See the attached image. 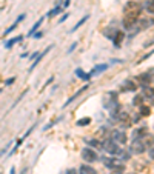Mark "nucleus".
Here are the masks:
<instances>
[{"label":"nucleus","mask_w":154,"mask_h":174,"mask_svg":"<svg viewBox=\"0 0 154 174\" xmlns=\"http://www.w3.org/2000/svg\"><path fill=\"white\" fill-rule=\"evenodd\" d=\"M150 45H154V40H150V42L145 43V46H150Z\"/></svg>","instance_id":"29"},{"label":"nucleus","mask_w":154,"mask_h":174,"mask_svg":"<svg viewBox=\"0 0 154 174\" xmlns=\"http://www.w3.org/2000/svg\"><path fill=\"white\" fill-rule=\"evenodd\" d=\"M112 40H114V45L116 46H120V45H122V40H123V32L122 31H117L116 34H114V37H112Z\"/></svg>","instance_id":"11"},{"label":"nucleus","mask_w":154,"mask_h":174,"mask_svg":"<svg viewBox=\"0 0 154 174\" xmlns=\"http://www.w3.org/2000/svg\"><path fill=\"white\" fill-rule=\"evenodd\" d=\"M60 9H62V8H60V6H57V8H54V9H52L51 12H49V17H52V16H56V14H59V12H60Z\"/></svg>","instance_id":"22"},{"label":"nucleus","mask_w":154,"mask_h":174,"mask_svg":"<svg viewBox=\"0 0 154 174\" xmlns=\"http://www.w3.org/2000/svg\"><path fill=\"white\" fill-rule=\"evenodd\" d=\"M123 86H125V90H128V91H136L137 90V86H136V83L133 82V80H125Z\"/></svg>","instance_id":"14"},{"label":"nucleus","mask_w":154,"mask_h":174,"mask_svg":"<svg viewBox=\"0 0 154 174\" xmlns=\"http://www.w3.org/2000/svg\"><path fill=\"white\" fill-rule=\"evenodd\" d=\"M17 25H19V22H16L14 25H11V26H9V28H8V29H6V31H5V34H3V36L6 37V36H8V34H9V32H11L12 29H14V28H16V26H17Z\"/></svg>","instance_id":"21"},{"label":"nucleus","mask_w":154,"mask_h":174,"mask_svg":"<svg viewBox=\"0 0 154 174\" xmlns=\"http://www.w3.org/2000/svg\"><path fill=\"white\" fill-rule=\"evenodd\" d=\"M114 174H116V173H114Z\"/></svg>","instance_id":"32"},{"label":"nucleus","mask_w":154,"mask_h":174,"mask_svg":"<svg viewBox=\"0 0 154 174\" xmlns=\"http://www.w3.org/2000/svg\"><path fill=\"white\" fill-rule=\"evenodd\" d=\"M142 14V5L134 0H130L128 3L123 6V26L125 29L134 28V25L137 23V20Z\"/></svg>","instance_id":"1"},{"label":"nucleus","mask_w":154,"mask_h":174,"mask_svg":"<svg viewBox=\"0 0 154 174\" xmlns=\"http://www.w3.org/2000/svg\"><path fill=\"white\" fill-rule=\"evenodd\" d=\"M76 46H77V43H72V45L69 46V49H68V52H72V51H74V49H76Z\"/></svg>","instance_id":"24"},{"label":"nucleus","mask_w":154,"mask_h":174,"mask_svg":"<svg viewBox=\"0 0 154 174\" xmlns=\"http://www.w3.org/2000/svg\"><path fill=\"white\" fill-rule=\"evenodd\" d=\"M79 173H80V174H96L94 168H92V166H90V165H82V166L79 168Z\"/></svg>","instance_id":"10"},{"label":"nucleus","mask_w":154,"mask_h":174,"mask_svg":"<svg viewBox=\"0 0 154 174\" xmlns=\"http://www.w3.org/2000/svg\"><path fill=\"white\" fill-rule=\"evenodd\" d=\"M111 139L117 143H126V140H128V137H126V134L123 131H112Z\"/></svg>","instance_id":"4"},{"label":"nucleus","mask_w":154,"mask_h":174,"mask_svg":"<svg viewBox=\"0 0 154 174\" xmlns=\"http://www.w3.org/2000/svg\"><path fill=\"white\" fill-rule=\"evenodd\" d=\"M65 174H77V173H76V170H68Z\"/></svg>","instance_id":"27"},{"label":"nucleus","mask_w":154,"mask_h":174,"mask_svg":"<svg viewBox=\"0 0 154 174\" xmlns=\"http://www.w3.org/2000/svg\"><path fill=\"white\" fill-rule=\"evenodd\" d=\"M9 174H16V168H11V171H9Z\"/></svg>","instance_id":"31"},{"label":"nucleus","mask_w":154,"mask_h":174,"mask_svg":"<svg viewBox=\"0 0 154 174\" xmlns=\"http://www.w3.org/2000/svg\"><path fill=\"white\" fill-rule=\"evenodd\" d=\"M34 37H36V39H40V37H42V32H36Z\"/></svg>","instance_id":"28"},{"label":"nucleus","mask_w":154,"mask_h":174,"mask_svg":"<svg viewBox=\"0 0 154 174\" xmlns=\"http://www.w3.org/2000/svg\"><path fill=\"white\" fill-rule=\"evenodd\" d=\"M150 157H151V159H154V146L150 150Z\"/></svg>","instance_id":"25"},{"label":"nucleus","mask_w":154,"mask_h":174,"mask_svg":"<svg viewBox=\"0 0 154 174\" xmlns=\"http://www.w3.org/2000/svg\"><path fill=\"white\" fill-rule=\"evenodd\" d=\"M117 120H119V122H122L123 125H130V116H128V112H125V111L117 112Z\"/></svg>","instance_id":"8"},{"label":"nucleus","mask_w":154,"mask_h":174,"mask_svg":"<svg viewBox=\"0 0 154 174\" xmlns=\"http://www.w3.org/2000/svg\"><path fill=\"white\" fill-rule=\"evenodd\" d=\"M88 19H90L88 16H85L83 19H80V20H79V22H77V25H76V26H74V28H72L71 31H76L77 28H80V26H82V25H83V23H85V22H86V20H88Z\"/></svg>","instance_id":"19"},{"label":"nucleus","mask_w":154,"mask_h":174,"mask_svg":"<svg viewBox=\"0 0 154 174\" xmlns=\"http://www.w3.org/2000/svg\"><path fill=\"white\" fill-rule=\"evenodd\" d=\"M146 148H148V146H146V143L143 142L142 139H140V140H134V142H133V151H134V153H137V154H140V153H143Z\"/></svg>","instance_id":"6"},{"label":"nucleus","mask_w":154,"mask_h":174,"mask_svg":"<svg viewBox=\"0 0 154 174\" xmlns=\"http://www.w3.org/2000/svg\"><path fill=\"white\" fill-rule=\"evenodd\" d=\"M20 40H22V36H17L16 39H11V40H8V42L5 43V48L6 49H9V48H12V46H14L16 43H19Z\"/></svg>","instance_id":"12"},{"label":"nucleus","mask_w":154,"mask_h":174,"mask_svg":"<svg viewBox=\"0 0 154 174\" xmlns=\"http://www.w3.org/2000/svg\"><path fill=\"white\" fill-rule=\"evenodd\" d=\"M85 90H86V86H83V88H82V90H80V91H77V92H76V94H74V96H72L71 99H68V100H66V102H65V106H68V103H71V102H72V100H74V99H77V97H79L80 94H82V92H83Z\"/></svg>","instance_id":"17"},{"label":"nucleus","mask_w":154,"mask_h":174,"mask_svg":"<svg viewBox=\"0 0 154 174\" xmlns=\"http://www.w3.org/2000/svg\"><path fill=\"white\" fill-rule=\"evenodd\" d=\"M66 19H68V14H65V16H63L62 19H60V23H62V22H63V20H66Z\"/></svg>","instance_id":"30"},{"label":"nucleus","mask_w":154,"mask_h":174,"mask_svg":"<svg viewBox=\"0 0 154 174\" xmlns=\"http://www.w3.org/2000/svg\"><path fill=\"white\" fill-rule=\"evenodd\" d=\"M140 114L148 116L150 114V108H148V106H140Z\"/></svg>","instance_id":"20"},{"label":"nucleus","mask_w":154,"mask_h":174,"mask_svg":"<svg viewBox=\"0 0 154 174\" xmlns=\"http://www.w3.org/2000/svg\"><path fill=\"white\" fill-rule=\"evenodd\" d=\"M140 102H143V97L142 96H136L134 97V105H140Z\"/></svg>","instance_id":"23"},{"label":"nucleus","mask_w":154,"mask_h":174,"mask_svg":"<svg viewBox=\"0 0 154 174\" xmlns=\"http://www.w3.org/2000/svg\"><path fill=\"white\" fill-rule=\"evenodd\" d=\"M42 22H43V19H40V20H37V22L34 23V26H32V28L29 29V32H28V36H29V37L36 34V31L39 29V26H40V25H42Z\"/></svg>","instance_id":"15"},{"label":"nucleus","mask_w":154,"mask_h":174,"mask_svg":"<svg viewBox=\"0 0 154 174\" xmlns=\"http://www.w3.org/2000/svg\"><path fill=\"white\" fill-rule=\"evenodd\" d=\"M103 163H105L106 168L116 170L117 166L120 165V160H119V159H114V157H103Z\"/></svg>","instance_id":"5"},{"label":"nucleus","mask_w":154,"mask_h":174,"mask_svg":"<svg viewBox=\"0 0 154 174\" xmlns=\"http://www.w3.org/2000/svg\"><path fill=\"white\" fill-rule=\"evenodd\" d=\"M76 74H77L80 79H83V80H90V79H91V72H88V74H86V72H85L82 68H77V69H76Z\"/></svg>","instance_id":"13"},{"label":"nucleus","mask_w":154,"mask_h":174,"mask_svg":"<svg viewBox=\"0 0 154 174\" xmlns=\"http://www.w3.org/2000/svg\"><path fill=\"white\" fill-rule=\"evenodd\" d=\"M12 82H14V79H8V80H6V82H5V85H11Z\"/></svg>","instance_id":"26"},{"label":"nucleus","mask_w":154,"mask_h":174,"mask_svg":"<svg viewBox=\"0 0 154 174\" xmlns=\"http://www.w3.org/2000/svg\"><path fill=\"white\" fill-rule=\"evenodd\" d=\"M90 122H91L90 117H83V119H79V120H77V125H79V126H85V125H88Z\"/></svg>","instance_id":"18"},{"label":"nucleus","mask_w":154,"mask_h":174,"mask_svg":"<svg viewBox=\"0 0 154 174\" xmlns=\"http://www.w3.org/2000/svg\"><path fill=\"white\" fill-rule=\"evenodd\" d=\"M82 159L85 160V162L91 163V162H96V160L99 159V156L92 148H83L82 150Z\"/></svg>","instance_id":"3"},{"label":"nucleus","mask_w":154,"mask_h":174,"mask_svg":"<svg viewBox=\"0 0 154 174\" xmlns=\"http://www.w3.org/2000/svg\"><path fill=\"white\" fill-rule=\"evenodd\" d=\"M106 69V65L103 63V65H97L96 68H92L91 69V76H94V74H99V72H102V71H105Z\"/></svg>","instance_id":"16"},{"label":"nucleus","mask_w":154,"mask_h":174,"mask_svg":"<svg viewBox=\"0 0 154 174\" xmlns=\"http://www.w3.org/2000/svg\"><path fill=\"white\" fill-rule=\"evenodd\" d=\"M51 48H52V46H48V48H46V49H45V51L42 52V54H40V56H39V57H37V59L34 60V63H32V65H31V68H29V71H32V69H34V68H36V66H37L39 63H40V60H42V59H43V56H46V54H48V52H49V49H51Z\"/></svg>","instance_id":"9"},{"label":"nucleus","mask_w":154,"mask_h":174,"mask_svg":"<svg viewBox=\"0 0 154 174\" xmlns=\"http://www.w3.org/2000/svg\"><path fill=\"white\" fill-rule=\"evenodd\" d=\"M146 137V128H137L133 131V140H140V139H145Z\"/></svg>","instance_id":"7"},{"label":"nucleus","mask_w":154,"mask_h":174,"mask_svg":"<svg viewBox=\"0 0 154 174\" xmlns=\"http://www.w3.org/2000/svg\"><path fill=\"white\" fill-rule=\"evenodd\" d=\"M102 150H105L106 153H110L111 156H120L122 154V148H119V143L114 142L112 139L111 140H105Z\"/></svg>","instance_id":"2"}]
</instances>
